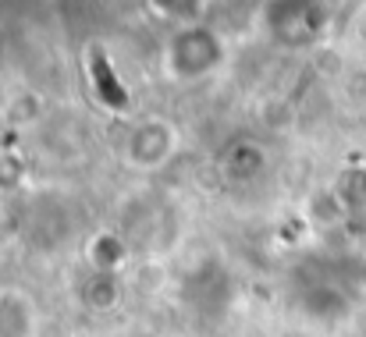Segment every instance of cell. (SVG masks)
<instances>
[{"instance_id":"obj_1","label":"cell","mask_w":366,"mask_h":337,"mask_svg":"<svg viewBox=\"0 0 366 337\" xmlns=\"http://www.w3.org/2000/svg\"><path fill=\"white\" fill-rule=\"evenodd\" d=\"M363 277H366V270H363Z\"/></svg>"}]
</instances>
